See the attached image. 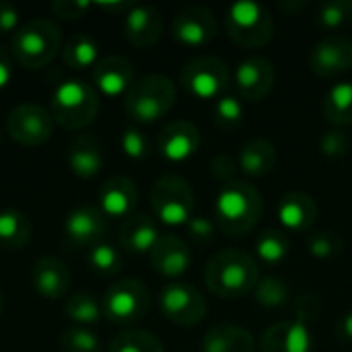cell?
Instances as JSON below:
<instances>
[{"instance_id":"1","label":"cell","mask_w":352,"mask_h":352,"mask_svg":"<svg viewBox=\"0 0 352 352\" xmlns=\"http://www.w3.org/2000/svg\"><path fill=\"white\" fill-rule=\"evenodd\" d=\"M264 214V198L260 190L243 179L221 186L214 202L217 227L229 237L252 233Z\"/></svg>"},{"instance_id":"2","label":"cell","mask_w":352,"mask_h":352,"mask_svg":"<svg viewBox=\"0 0 352 352\" xmlns=\"http://www.w3.org/2000/svg\"><path fill=\"white\" fill-rule=\"evenodd\" d=\"M260 280V268L254 256L241 250H223L214 254L204 268L208 291L221 299H239L254 291Z\"/></svg>"},{"instance_id":"3","label":"cell","mask_w":352,"mask_h":352,"mask_svg":"<svg viewBox=\"0 0 352 352\" xmlns=\"http://www.w3.org/2000/svg\"><path fill=\"white\" fill-rule=\"evenodd\" d=\"M58 54H62V31L52 19H31L12 33L10 56L23 68L39 70Z\"/></svg>"},{"instance_id":"4","label":"cell","mask_w":352,"mask_h":352,"mask_svg":"<svg viewBox=\"0 0 352 352\" xmlns=\"http://www.w3.org/2000/svg\"><path fill=\"white\" fill-rule=\"evenodd\" d=\"M177 99L173 80L165 74H146L130 87L124 97V111L136 124H153L165 118Z\"/></svg>"},{"instance_id":"5","label":"cell","mask_w":352,"mask_h":352,"mask_svg":"<svg viewBox=\"0 0 352 352\" xmlns=\"http://www.w3.org/2000/svg\"><path fill=\"white\" fill-rule=\"evenodd\" d=\"M50 113L58 126L66 130H82L93 124L99 113V93L93 82L80 78L62 80L52 93Z\"/></svg>"},{"instance_id":"6","label":"cell","mask_w":352,"mask_h":352,"mask_svg":"<svg viewBox=\"0 0 352 352\" xmlns=\"http://www.w3.org/2000/svg\"><path fill=\"white\" fill-rule=\"evenodd\" d=\"M229 39L245 50H258L272 41L274 19L260 2H235L223 16Z\"/></svg>"},{"instance_id":"7","label":"cell","mask_w":352,"mask_h":352,"mask_svg":"<svg viewBox=\"0 0 352 352\" xmlns=\"http://www.w3.org/2000/svg\"><path fill=\"white\" fill-rule=\"evenodd\" d=\"M194 190L182 175H161L151 188V208L155 221L165 227H186V223L194 217Z\"/></svg>"},{"instance_id":"8","label":"cell","mask_w":352,"mask_h":352,"mask_svg":"<svg viewBox=\"0 0 352 352\" xmlns=\"http://www.w3.org/2000/svg\"><path fill=\"white\" fill-rule=\"evenodd\" d=\"M179 82L190 97L198 101H212L227 95L231 72L227 62L217 56H196L184 64Z\"/></svg>"},{"instance_id":"9","label":"cell","mask_w":352,"mask_h":352,"mask_svg":"<svg viewBox=\"0 0 352 352\" xmlns=\"http://www.w3.org/2000/svg\"><path fill=\"white\" fill-rule=\"evenodd\" d=\"M103 318L118 326H130L140 322L151 307V293L138 278L116 280L101 299Z\"/></svg>"},{"instance_id":"10","label":"cell","mask_w":352,"mask_h":352,"mask_svg":"<svg viewBox=\"0 0 352 352\" xmlns=\"http://www.w3.org/2000/svg\"><path fill=\"white\" fill-rule=\"evenodd\" d=\"M159 307L165 320L182 328L198 326L206 318L208 309L204 295L196 287L182 280H173L163 287L159 295Z\"/></svg>"},{"instance_id":"11","label":"cell","mask_w":352,"mask_h":352,"mask_svg":"<svg viewBox=\"0 0 352 352\" xmlns=\"http://www.w3.org/2000/svg\"><path fill=\"white\" fill-rule=\"evenodd\" d=\"M52 113L37 103H21L6 116V132L21 146L33 148L45 144L54 134Z\"/></svg>"},{"instance_id":"12","label":"cell","mask_w":352,"mask_h":352,"mask_svg":"<svg viewBox=\"0 0 352 352\" xmlns=\"http://www.w3.org/2000/svg\"><path fill=\"white\" fill-rule=\"evenodd\" d=\"M311 318L295 311L291 320L272 324L260 338V352H311Z\"/></svg>"},{"instance_id":"13","label":"cell","mask_w":352,"mask_h":352,"mask_svg":"<svg viewBox=\"0 0 352 352\" xmlns=\"http://www.w3.org/2000/svg\"><path fill=\"white\" fill-rule=\"evenodd\" d=\"M219 33V21L214 12L206 6H186L182 8L171 23L173 39L184 47H202L208 45Z\"/></svg>"},{"instance_id":"14","label":"cell","mask_w":352,"mask_h":352,"mask_svg":"<svg viewBox=\"0 0 352 352\" xmlns=\"http://www.w3.org/2000/svg\"><path fill=\"white\" fill-rule=\"evenodd\" d=\"M309 68L320 78H334L352 70V39L344 33H326L309 56Z\"/></svg>"},{"instance_id":"15","label":"cell","mask_w":352,"mask_h":352,"mask_svg":"<svg viewBox=\"0 0 352 352\" xmlns=\"http://www.w3.org/2000/svg\"><path fill=\"white\" fill-rule=\"evenodd\" d=\"M233 82H235V89H237L239 99H245V101H262L274 89V82H276L274 64L270 60L262 58V56L245 58L237 66L235 76H233Z\"/></svg>"},{"instance_id":"16","label":"cell","mask_w":352,"mask_h":352,"mask_svg":"<svg viewBox=\"0 0 352 352\" xmlns=\"http://www.w3.org/2000/svg\"><path fill=\"white\" fill-rule=\"evenodd\" d=\"M202 136L200 130L188 120H173L163 126L157 138L159 155L169 163L190 161L200 148Z\"/></svg>"},{"instance_id":"17","label":"cell","mask_w":352,"mask_h":352,"mask_svg":"<svg viewBox=\"0 0 352 352\" xmlns=\"http://www.w3.org/2000/svg\"><path fill=\"white\" fill-rule=\"evenodd\" d=\"M163 12L151 4H132L124 14V37L138 50L153 47L163 35Z\"/></svg>"},{"instance_id":"18","label":"cell","mask_w":352,"mask_h":352,"mask_svg":"<svg viewBox=\"0 0 352 352\" xmlns=\"http://www.w3.org/2000/svg\"><path fill=\"white\" fill-rule=\"evenodd\" d=\"M64 233L74 248H93L107 235V217L97 206H76L64 219Z\"/></svg>"},{"instance_id":"19","label":"cell","mask_w":352,"mask_h":352,"mask_svg":"<svg viewBox=\"0 0 352 352\" xmlns=\"http://www.w3.org/2000/svg\"><path fill=\"white\" fill-rule=\"evenodd\" d=\"M93 87L99 93V97H109V99H118V97H126V93L130 91V87L134 85V66L130 60H126L124 56H105L101 58L93 72Z\"/></svg>"},{"instance_id":"20","label":"cell","mask_w":352,"mask_h":352,"mask_svg":"<svg viewBox=\"0 0 352 352\" xmlns=\"http://www.w3.org/2000/svg\"><path fill=\"white\" fill-rule=\"evenodd\" d=\"M148 256H151L153 270L171 283L182 278L190 270V264H192V252L188 243L173 233L161 235Z\"/></svg>"},{"instance_id":"21","label":"cell","mask_w":352,"mask_h":352,"mask_svg":"<svg viewBox=\"0 0 352 352\" xmlns=\"http://www.w3.org/2000/svg\"><path fill=\"white\" fill-rule=\"evenodd\" d=\"M138 206V188L128 175H113L99 188L97 208L107 219H128Z\"/></svg>"},{"instance_id":"22","label":"cell","mask_w":352,"mask_h":352,"mask_svg":"<svg viewBox=\"0 0 352 352\" xmlns=\"http://www.w3.org/2000/svg\"><path fill=\"white\" fill-rule=\"evenodd\" d=\"M276 214L283 231L307 233L314 229L318 221V202L314 200L311 194L303 190H293L278 200Z\"/></svg>"},{"instance_id":"23","label":"cell","mask_w":352,"mask_h":352,"mask_svg":"<svg viewBox=\"0 0 352 352\" xmlns=\"http://www.w3.org/2000/svg\"><path fill=\"white\" fill-rule=\"evenodd\" d=\"M31 285L39 297L58 301L70 289V270L56 256H41L31 268Z\"/></svg>"},{"instance_id":"24","label":"cell","mask_w":352,"mask_h":352,"mask_svg":"<svg viewBox=\"0 0 352 352\" xmlns=\"http://www.w3.org/2000/svg\"><path fill=\"white\" fill-rule=\"evenodd\" d=\"M159 237L161 233L157 221L144 212H134L132 217H128L118 231V241L122 250L130 254H151Z\"/></svg>"},{"instance_id":"25","label":"cell","mask_w":352,"mask_h":352,"mask_svg":"<svg viewBox=\"0 0 352 352\" xmlns=\"http://www.w3.org/2000/svg\"><path fill=\"white\" fill-rule=\"evenodd\" d=\"M68 167L78 179H95L103 169V146L93 134H78L68 146Z\"/></svg>"},{"instance_id":"26","label":"cell","mask_w":352,"mask_h":352,"mask_svg":"<svg viewBox=\"0 0 352 352\" xmlns=\"http://www.w3.org/2000/svg\"><path fill=\"white\" fill-rule=\"evenodd\" d=\"M258 344L243 326L223 324L210 328L200 344V352H256Z\"/></svg>"},{"instance_id":"27","label":"cell","mask_w":352,"mask_h":352,"mask_svg":"<svg viewBox=\"0 0 352 352\" xmlns=\"http://www.w3.org/2000/svg\"><path fill=\"white\" fill-rule=\"evenodd\" d=\"M276 159H278L276 146L270 140L254 138L241 146L237 163L248 177H264L274 169Z\"/></svg>"},{"instance_id":"28","label":"cell","mask_w":352,"mask_h":352,"mask_svg":"<svg viewBox=\"0 0 352 352\" xmlns=\"http://www.w3.org/2000/svg\"><path fill=\"white\" fill-rule=\"evenodd\" d=\"M322 113L332 124V128L352 126V82L340 80L328 89L322 99Z\"/></svg>"},{"instance_id":"29","label":"cell","mask_w":352,"mask_h":352,"mask_svg":"<svg viewBox=\"0 0 352 352\" xmlns=\"http://www.w3.org/2000/svg\"><path fill=\"white\" fill-rule=\"evenodd\" d=\"M33 235L31 219L16 208L0 210V248L2 250H23Z\"/></svg>"},{"instance_id":"30","label":"cell","mask_w":352,"mask_h":352,"mask_svg":"<svg viewBox=\"0 0 352 352\" xmlns=\"http://www.w3.org/2000/svg\"><path fill=\"white\" fill-rule=\"evenodd\" d=\"M62 62L70 70L95 68L99 62V43L87 33L72 35L62 47Z\"/></svg>"},{"instance_id":"31","label":"cell","mask_w":352,"mask_h":352,"mask_svg":"<svg viewBox=\"0 0 352 352\" xmlns=\"http://www.w3.org/2000/svg\"><path fill=\"white\" fill-rule=\"evenodd\" d=\"M291 252V241L287 231L280 227L264 229L256 239V262L266 266H280Z\"/></svg>"},{"instance_id":"32","label":"cell","mask_w":352,"mask_h":352,"mask_svg":"<svg viewBox=\"0 0 352 352\" xmlns=\"http://www.w3.org/2000/svg\"><path fill=\"white\" fill-rule=\"evenodd\" d=\"M64 314L74 326L91 328L103 318V307L91 293H74L66 299Z\"/></svg>"},{"instance_id":"33","label":"cell","mask_w":352,"mask_h":352,"mask_svg":"<svg viewBox=\"0 0 352 352\" xmlns=\"http://www.w3.org/2000/svg\"><path fill=\"white\" fill-rule=\"evenodd\" d=\"M252 293H254L256 303L266 307V309L285 307L289 303L291 295H293L291 285L280 276H264V278H260Z\"/></svg>"},{"instance_id":"34","label":"cell","mask_w":352,"mask_h":352,"mask_svg":"<svg viewBox=\"0 0 352 352\" xmlns=\"http://www.w3.org/2000/svg\"><path fill=\"white\" fill-rule=\"evenodd\" d=\"M107 352H165V346L151 332L124 330L111 340Z\"/></svg>"},{"instance_id":"35","label":"cell","mask_w":352,"mask_h":352,"mask_svg":"<svg viewBox=\"0 0 352 352\" xmlns=\"http://www.w3.org/2000/svg\"><path fill=\"white\" fill-rule=\"evenodd\" d=\"M316 23L324 31H338L346 25H352V0H330L322 2L316 12Z\"/></svg>"},{"instance_id":"36","label":"cell","mask_w":352,"mask_h":352,"mask_svg":"<svg viewBox=\"0 0 352 352\" xmlns=\"http://www.w3.org/2000/svg\"><path fill=\"white\" fill-rule=\"evenodd\" d=\"M87 262H89V268L93 272H97L99 276H116L122 270V256H120L118 248H113L105 241H101L89 250Z\"/></svg>"},{"instance_id":"37","label":"cell","mask_w":352,"mask_h":352,"mask_svg":"<svg viewBox=\"0 0 352 352\" xmlns=\"http://www.w3.org/2000/svg\"><path fill=\"white\" fill-rule=\"evenodd\" d=\"M62 352H101L99 336L85 326H68L60 334Z\"/></svg>"},{"instance_id":"38","label":"cell","mask_w":352,"mask_h":352,"mask_svg":"<svg viewBox=\"0 0 352 352\" xmlns=\"http://www.w3.org/2000/svg\"><path fill=\"white\" fill-rule=\"evenodd\" d=\"M214 126L223 132H233L243 122V103L235 95H223L214 103Z\"/></svg>"},{"instance_id":"39","label":"cell","mask_w":352,"mask_h":352,"mask_svg":"<svg viewBox=\"0 0 352 352\" xmlns=\"http://www.w3.org/2000/svg\"><path fill=\"white\" fill-rule=\"evenodd\" d=\"M342 248H344L342 237L330 229L314 231L307 239V252L316 260H332V258L340 256Z\"/></svg>"},{"instance_id":"40","label":"cell","mask_w":352,"mask_h":352,"mask_svg":"<svg viewBox=\"0 0 352 352\" xmlns=\"http://www.w3.org/2000/svg\"><path fill=\"white\" fill-rule=\"evenodd\" d=\"M120 146H122V153L132 161H142L151 155L148 136L140 128H134V126L124 128V132L120 136Z\"/></svg>"},{"instance_id":"41","label":"cell","mask_w":352,"mask_h":352,"mask_svg":"<svg viewBox=\"0 0 352 352\" xmlns=\"http://www.w3.org/2000/svg\"><path fill=\"white\" fill-rule=\"evenodd\" d=\"M320 151L326 159H344L351 151V136L342 128H330L320 138Z\"/></svg>"},{"instance_id":"42","label":"cell","mask_w":352,"mask_h":352,"mask_svg":"<svg viewBox=\"0 0 352 352\" xmlns=\"http://www.w3.org/2000/svg\"><path fill=\"white\" fill-rule=\"evenodd\" d=\"M186 233H188V239L198 245V248H206L214 241V235H217V225L206 219V217H192L188 223H186Z\"/></svg>"},{"instance_id":"43","label":"cell","mask_w":352,"mask_h":352,"mask_svg":"<svg viewBox=\"0 0 352 352\" xmlns=\"http://www.w3.org/2000/svg\"><path fill=\"white\" fill-rule=\"evenodd\" d=\"M237 169H239V163H237V159L231 157V155H217V157H212V161H210V175H212L221 186L235 182V179H237Z\"/></svg>"},{"instance_id":"44","label":"cell","mask_w":352,"mask_h":352,"mask_svg":"<svg viewBox=\"0 0 352 352\" xmlns=\"http://www.w3.org/2000/svg\"><path fill=\"white\" fill-rule=\"evenodd\" d=\"M91 2L89 0H56L50 4V10L66 21H76L82 19L89 10H91Z\"/></svg>"},{"instance_id":"45","label":"cell","mask_w":352,"mask_h":352,"mask_svg":"<svg viewBox=\"0 0 352 352\" xmlns=\"http://www.w3.org/2000/svg\"><path fill=\"white\" fill-rule=\"evenodd\" d=\"M21 27V12L14 4L0 0V33H16Z\"/></svg>"},{"instance_id":"46","label":"cell","mask_w":352,"mask_h":352,"mask_svg":"<svg viewBox=\"0 0 352 352\" xmlns=\"http://www.w3.org/2000/svg\"><path fill=\"white\" fill-rule=\"evenodd\" d=\"M12 76H14L12 56L4 47H0V91H4L12 82Z\"/></svg>"},{"instance_id":"47","label":"cell","mask_w":352,"mask_h":352,"mask_svg":"<svg viewBox=\"0 0 352 352\" xmlns=\"http://www.w3.org/2000/svg\"><path fill=\"white\" fill-rule=\"evenodd\" d=\"M334 332H336L338 340H342V342H352V311H346L344 316L338 318Z\"/></svg>"},{"instance_id":"48","label":"cell","mask_w":352,"mask_h":352,"mask_svg":"<svg viewBox=\"0 0 352 352\" xmlns=\"http://www.w3.org/2000/svg\"><path fill=\"white\" fill-rule=\"evenodd\" d=\"M305 6H307L305 2L299 4V8H305ZM293 8H295V4H280V10H293Z\"/></svg>"},{"instance_id":"49","label":"cell","mask_w":352,"mask_h":352,"mask_svg":"<svg viewBox=\"0 0 352 352\" xmlns=\"http://www.w3.org/2000/svg\"><path fill=\"white\" fill-rule=\"evenodd\" d=\"M2 305H4V297H2V289H0V314H2Z\"/></svg>"}]
</instances>
